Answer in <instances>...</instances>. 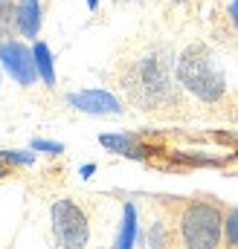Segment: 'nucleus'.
Listing matches in <instances>:
<instances>
[{"mask_svg":"<svg viewBox=\"0 0 238 249\" xmlns=\"http://www.w3.org/2000/svg\"><path fill=\"white\" fill-rule=\"evenodd\" d=\"M175 53L163 44L148 47L137 58L125 61L119 72V87L125 90L128 102L139 110H166L178 107L180 81L175 72Z\"/></svg>","mask_w":238,"mask_h":249,"instance_id":"f257e3e1","label":"nucleus"},{"mask_svg":"<svg viewBox=\"0 0 238 249\" xmlns=\"http://www.w3.org/2000/svg\"><path fill=\"white\" fill-rule=\"evenodd\" d=\"M175 72H178V81L186 93H192L195 99L206 102V105H215L224 99L227 93V75L221 70L218 58L212 55V50L200 41L189 44L175 61Z\"/></svg>","mask_w":238,"mask_h":249,"instance_id":"f03ea898","label":"nucleus"},{"mask_svg":"<svg viewBox=\"0 0 238 249\" xmlns=\"http://www.w3.org/2000/svg\"><path fill=\"white\" fill-rule=\"evenodd\" d=\"M178 235L183 249H218L224 238V209L212 200H189L180 209Z\"/></svg>","mask_w":238,"mask_h":249,"instance_id":"7ed1b4c3","label":"nucleus"},{"mask_svg":"<svg viewBox=\"0 0 238 249\" xmlns=\"http://www.w3.org/2000/svg\"><path fill=\"white\" fill-rule=\"evenodd\" d=\"M53 220V249H84L90 241V220L87 212L76 203L61 197L50 209Z\"/></svg>","mask_w":238,"mask_h":249,"instance_id":"20e7f679","label":"nucleus"},{"mask_svg":"<svg viewBox=\"0 0 238 249\" xmlns=\"http://www.w3.org/2000/svg\"><path fill=\"white\" fill-rule=\"evenodd\" d=\"M0 64L3 70L20 84V87H32L38 81V67H35V55L26 44L3 38L0 41Z\"/></svg>","mask_w":238,"mask_h":249,"instance_id":"39448f33","label":"nucleus"},{"mask_svg":"<svg viewBox=\"0 0 238 249\" xmlns=\"http://www.w3.org/2000/svg\"><path fill=\"white\" fill-rule=\"evenodd\" d=\"M67 105L73 110L93 113V116H119L125 110L122 102L108 90H76V93H67Z\"/></svg>","mask_w":238,"mask_h":249,"instance_id":"423d86ee","label":"nucleus"},{"mask_svg":"<svg viewBox=\"0 0 238 249\" xmlns=\"http://www.w3.org/2000/svg\"><path fill=\"white\" fill-rule=\"evenodd\" d=\"M102 148H108L111 154H119V157H128V160H142L148 151L139 145V136L137 133H102L99 136Z\"/></svg>","mask_w":238,"mask_h":249,"instance_id":"0eeeda50","label":"nucleus"},{"mask_svg":"<svg viewBox=\"0 0 238 249\" xmlns=\"http://www.w3.org/2000/svg\"><path fill=\"white\" fill-rule=\"evenodd\" d=\"M41 29V0H18V32L23 38H38Z\"/></svg>","mask_w":238,"mask_h":249,"instance_id":"6e6552de","label":"nucleus"},{"mask_svg":"<svg viewBox=\"0 0 238 249\" xmlns=\"http://www.w3.org/2000/svg\"><path fill=\"white\" fill-rule=\"evenodd\" d=\"M134 241H137V209H134V203H125L122 206V226H119L114 249H134Z\"/></svg>","mask_w":238,"mask_h":249,"instance_id":"1a4fd4ad","label":"nucleus"},{"mask_svg":"<svg viewBox=\"0 0 238 249\" xmlns=\"http://www.w3.org/2000/svg\"><path fill=\"white\" fill-rule=\"evenodd\" d=\"M35 55V67H38V78L44 81V87H56V64H53V53L44 41H35L32 47Z\"/></svg>","mask_w":238,"mask_h":249,"instance_id":"9d476101","label":"nucleus"},{"mask_svg":"<svg viewBox=\"0 0 238 249\" xmlns=\"http://www.w3.org/2000/svg\"><path fill=\"white\" fill-rule=\"evenodd\" d=\"M18 32V3L0 0V38H12Z\"/></svg>","mask_w":238,"mask_h":249,"instance_id":"9b49d317","label":"nucleus"},{"mask_svg":"<svg viewBox=\"0 0 238 249\" xmlns=\"http://www.w3.org/2000/svg\"><path fill=\"white\" fill-rule=\"evenodd\" d=\"M172 247V232L166 226V220H154L148 226V235H145V249H169Z\"/></svg>","mask_w":238,"mask_h":249,"instance_id":"f8f14e48","label":"nucleus"},{"mask_svg":"<svg viewBox=\"0 0 238 249\" xmlns=\"http://www.w3.org/2000/svg\"><path fill=\"white\" fill-rule=\"evenodd\" d=\"M224 241L230 249H238V209H230L224 214Z\"/></svg>","mask_w":238,"mask_h":249,"instance_id":"ddd939ff","label":"nucleus"},{"mask_svg":"<svg viewBox=\"0 0 238 249\" xmlns=\"http://www.w3.org/2000/svg\"><path fill=\"white\" fill-rule=\"evenodd\" d=\"M0 160L6 165H32L35 154H26V151H0Z\"/></svg>","mask_w":238,"mask_h":249,"instance_id":"4468645a","label":"nucleus"},{"mask_svg":"<svg viewBox=\"0 0 238 249\" xmlns=\"http://www.w3.org/2000/svg\"><path fill=\"white\" fill-rule=\"evenodd\" d=\"M32 151H38V154H61L64 145L61 142H50V139H32Z\"/></svg>","mask_w":238,"mask_h":249,"instance_id":"2eb2a0df","label":"nucleus"},{"mask_svg":"<svg viewBox=\"0 0 238 249\" xmlns=\"http://www.w3.org/2000/svg\"><path fill=\"white\" fill-rule=\"evenodd\" d=\"M93 171H96V165H81V177H84V180L93 177Z\"/></svg>","mask_w":238,"mask_h":249,"instance_id":"dca6fc26","label":"nucleus"},{"mask_svg":"<svg viewBox=\"0 0 238 249\" xmlns=\"http://www.w3.org/2000/svg\"><path fill=\"white\" fill-rule=\"evenodd\" d=\"M230 18H233V23H236V29H238V0L233 3V9H230Z\"/></svg>","mask_w":238,"mask_h":249,"instance_id":"f3484780","label":"nucleus"},{"mask_svg":"<svg viewBox=\"0 0 238 249\" xmlns=\"http://www.w3.org/2000/svg\"><path fill=\"white\" fill-rule=\"evenodd\" d=\"M3 177H9V168H6V162L0 160V180H3Z\"/></svg>","mask_w":238,"mask_h":249,"instance_id":"a211bd4d","label":"nucleus"},{"mask_svg":"<svg viewBox=\"0 0 238 249\" xmlns=\"http://www.w3.org/2000/svg\"><path fill=\"white\" fill-rule=\"evenodd\" d=\"M87 9H90V12H96V9H99V0H87Z\"/></svg>","mask_w":238,"mask_h":249,"instance_id":"6ab92c4d","label":"nucleus"},{"mask_svg":"<svg viewBox=\"0 0 238 249\" xmlns=\"http://www.w3.org/2000/svg\"><path fill=\"white\" fill-rule=\"evenodd\" d=\"M117 3H134V0H117Z\"/></svg>","mask_w":238,"mask_h":249,"instance_id":"aec40b11","label":"nucleus"},{"mask_svg":"<svg viewBox=\"0 0 238 249\" xmlns=\"http://www.w3.org/2000/svg\"><path fill=\"white\" fill-rule=\"evenodd\" d=\"M0 67H3V64H0Z\"/></svg>","mask_w":238,"mask_h":249,"instance_id":"412c9836","label":"nucleus"}]
</instances>
